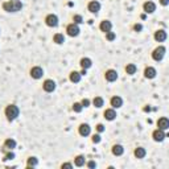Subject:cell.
Instances as JSON below:
<instances>
[{"instance_id": "6da1fadb", "label": "cell", "mask_w": 169, "mask_h": 169, "mask_svg": "<svg viewBox=\"0 0 169 169\" xmlns=\"http://www.w3.org/2000/svg\"><path fill=\"white\" fill-rule=\"evenodd\" d=\"M3 8L7 12H19L23 8V4L20 0H10V1L3 3Z\"/></svg>"}, {"instance_id": "7a4b0ae2", "label": "cell", "mask_w": 169, "mask_h": 169, "mask_svg": "<svg viewBox=\"0 0 169 169\" xmlns=\"http://www.w3.org/2000/svg\"><path fill=\"white\" fill-rule=\"evenodd\" d=\"M19 114H20V110L15 105H10L7 108H5V116H7V119L10 121H13L17 116H19Z\"/></svg>"}, {"instance_id": "3957f363", "label": "cell", "mask_w": 169, "mask_h": 169, "mask_svg": "<svg viewBox=\"0 0 169 169\" xmlns=\"http://www.w3.org/2000/svg\"><path fill=\"white\" fill-rule=\"evenodd\" d=\"M165 52H167V50H165V48L164 46H157V48L153 50V53H152V58L155 61H161L162 58H164V56H165Z\"/></svg>"}, {"instance_id": "277c9868", "label": "cell", "mask_w": 169, "mask_h": 169, "mask_svg": "<svg viewBox=\"0 0 169 169\" xmlns=\"http://www.w3.org/2000/svg\"><path fill=\"white\" fill-rule=\"evenodd\" d=\"M66 32H67V34H69L70 37L78 36V34H79V26H78V24H74V23H73V24L67 25Z\"/></svg>"}, {"instance_id": "5b68a950", "label": "cell", "mask_w": 169, "mask_h": 169, "mask_svg": "<svg viewBox=\"0 0 169 169\" xmlns=\"http://www.w3.org/2000/svg\"><path fill=\"white\" fill-rule=\"evenodd\" d=\"M45 23H46V25L48 26H57L58 25V17L56 16V15H53V13H50L48 15V16L45 17Z\"/></svg>"}, {"instance_id": "8992f818", "label": "cell", "mask_w": 169, "mask_h": 169, "mask_svg": "<svg viewBox=\"0 0 169 169\" xmlns=\"http://www.w3.org/2000/svg\"><path fill=\"white\" fill-rule=\"evenodd\" d=\"M42 75H44V70H42V67H40V66H34V67H32V69H31V77H32V78H34V79H40Z\"/></svg>"}, {"instance_id": "52a82bcc", "label": "cell", "mask_w": 169, "mask_h": 169, "mask_svg": "<svg viewBox=\"0 0 169 169\" xmlns=\"http://www.w3.org/2000/svg\"><path fill=\"white\" fill-rule=\"evenodd\" d=\"M42 87L46 93H52V91L56 90V82L53 81V79H46V81L44 82Z\"/></svg>"}, {"instance_id": "ba28073f", "label": "cell", "mask_w": 169, "mask_h": 169, "mask_svg": "<svg viewBox=\"0 0 169 169\" xmlns=\"http://www.w3.org/2000/svg\"><path fill=\"white\" fill-rule=\"evenodd\" d=\"M152 136H153V140H155V141H162L165 138H167L165 132L162 131V129H159V128H157L156 131H153Z\"/></svg>"}, {"instance_id": "9c48e42d", "label": "cell", "mask_w": 169, "mask_h": 169, "mask_svg": "<svg viewBox=\"0 0 169 169\" xmlns=\"http://www.w3.org/2000/svg\"><path fill=\"white\" fill-rule=\"evenodd\" d=\"M157 127H159V129L167 131V129H169V120L167 118H161V119H159V121H157Z\"/></svg>"}, {"instance_id": "30bf717a", "label": "cell", "mask_w": 169, "mask_h": 169, "mask_svg": "<svg viewBox=\"0 0 169 169\" xmlns=\"http://www.w3.org/2000/svg\"><path fill=\"white\" fill-rule=\"evenodd\" d=\"M105 77H106V79H107L108 82H114V81H116V79H118V73L115 72V70L110 69V70L106 72Z\"/></svg>"}, {"instance_id": "8fae6325", "label": "cell", "mask_w": 169, "mask_h": 169, "mask_svg": "<svg viewBox=\"0 0 169 169\" xmlns=\"http://www.w3.org/2000/svg\"><path fill=\"white\" fill-rule=\"evenodd\" d=\"M144 75H145V78H148V79H153L156 77V69L152 66H148L147 69L144 70Z\"/></svg>"}, {"instance_id": "7c38bea8", "label": "cell", "mask_w": 169, "mask_h": 169, "mask_svg": "<svg viewBox=\"0 0 169 169\" xmlns=\"http://www.w3.org/2000/svg\"><path fill=\"white\" fill-rule=\"evenodd\" d=\"M155 40L159 41V42H162V41L167 40V32L164 31V29H160V31H157L155 33Z\"/></svg>"}, {"instance_id": "4fadbf2b", "label": "cell", "mask_w": 169, "mask_h": 169, "mask_svg": "<svg viewBox=\"0 0 169 169\" xmlns=\"http://www.w3.org/2000/svg\"><path fill=\"white\" fill-rule=\"evenodd\" d=\"M99 28H100V31H102V32H105V33H107V32L111 31L112 24H111V21H108V20H103V21L100 23Z\"/></svg>"}, {"instance_id": "5bb4252c", "label": "cell", "mask_w": 169, "mask_h": 169, "mask_svg": "<svg viewBox=\"0 0 169 169\" xmlns=\"http://www.w3.org/2000/svg\"><path fill=\"white\" fill-rule=\"evenodd\" d=\"M143 8H144V11H145L147 13H153V12L156 11V5H155V3H153V1H147V3H144Z\"/></svg>"}, {"instance_id": "9a60e30c", "label": "cell", "mask_w": 169, "mask_h": 169, "mask_svg": "<svg viewBox=\"0 0 169 169\" xmlns=\"http://www.w3.org/2000/svg\"><path fill=\"white\" fill-rule=\"evenodd\" d=\"M110 103H111V106L114 108H119V107H121V105H123V99H121L120 97H112Z\"/></svg>"}, {"instance_id": "2e32d148", "label": "cell", "mask_w": 169, "mask_h": 169, "mask_svg": "<svg viewBox=\"0 0 169 169\" xmlns=\"http://www.w3.org/2000/svg\"><path fill=\"white\" fill-rule=\"evenodd\" d=\"M89 11L91 13H98L100 11V4L98 1H90L89 3Z\"/></svg>"}, {"instance_id": "e0dca14e", "label": "cell", "mask_w": 169, "mask_h": 169, "mask_svg": "<svg viewBox=\"0 0 169 169\" xmlns=\"http://www.w3.org/2000/svg\"><path fill=\"white\" fill-rule=\"evenodd\" d=\"M79 135L81 136H89L90 135V126L89 124H81L79 126Z\"/></svg>"}, {"instance_id": "ac0fdd59", "label": "cell", "mask_w": 169, "mask_h": 169, "mask_svg": "<svg viewBox=\"0 0 169 169\" xmlns=\"http://www.w3.org/2000/svg\"><path fill=\"white\" fill-rule=\"evenodd\" d=\"M105 118L107 120H114L115 118H116V112H115V110L114 108H108V110H106L105 111Z\"/></svg>"}, {"instance_id": "d6986e66", "label": "cell", "mask_w": 169, "mask_h": 169, "mask_svg": "<svg viewBox=\"0 0 169 169\" xmlns=\"http://www.w3.org/2000/svg\"><path fill=\"white\" fill-rule=\"evenodd\" d=\"M133 155L138 157V159H144L145 155H147V151H145L143 147H139V148H136V149L133 151Z\"/></svg>"}, {"instance_id": "ffe728a7", "label": "cell", "mask_w": 169, "mask_h": 169, "mask_svg": "<svg viewBox=\"0 0 169 169\" xmlns=\"http://www.w3.org/2000/svg\"><path fill=\"white\" fill-rule=\"evenodd\" d=\"M123 152H124L123 145H120V144H115L114 147H112V153H114L115 156H121V155H123Z\"/></svg>"}, {"instance_id": "44dd1931", "label": "cell", "mask_w": 169, "mask_h": 169, "mask_svg": "<svg viewBox=\"0 0 169 169\" xmlns=\"http://www.w3.org/2000/svg\"><path fill=\"white\" fill-rule=\"evenodd\" d=\"M81 73L78 72H72L70 73V81L73 82V83H78L79 81H81Z\"/></svg>"}, {"instance_id": "7402d4cb", "label": "cell", "mask_w": 169, "mask_h": 169, "mask_svg": "<svg viewBox=\"0 0 169 169\" xmlns=\"http://www.w3.org/2000/svg\"><path fill=\"white\" fill-rule=\"evenodd\" d=\"M79 64H81L82 69H86V70H87L89 67H91V65H93V62H91V60H90V58L85 57V58H82V60H81V62H79Z\"/></svg>"}, {"instance_id": "603a6c76", "label": "cell", "mask_w": 169, "mask_h": 169, "mask_svg": "<svg viewBox=\"0 0 169 169\" xmlns=\"http://www.w3.org/2000/svg\"><path fill=\"white\" fill-rule=\"evenodd\" d=\"M4 147L5 148H8V149H13V148H16V141L13 140V139H7L5 140V143H4Z\"/></svg>"}, {"instance_id": "cb8c5ba5", "label": "cell", "mask_w": 169, "mask_h": 169, "mask_svg": "<svg viewBox=\"0 0 169 169\" xmlns=\"http://www.w3.org/2000/svg\"><path fill=\"white\" fill-rule=\"evenodd\" d=\"M85 156H82V155H79V156H77L75 159H74V164L77 165V167H82V165H85Z\"/></svg>"}, {"instance_id": "d4e9b609", "label": "cell", "mask_w": 169, "mask_h": 169, "mask_svg": "<svg viewBox=\"0 0 169 169\" xmlns=\"http://www.w3.org/2000/svg\"><path fill=\"white\" fill-rule=\"evenodd\" d=\"M53 41H54L56 44H58V45L64 44V42H65V37H64V34H61V33L54 34V37H53Z\"/></svg>"}, {"instance_id": "484cf974", "label": "cell", "mask_w": 169, "mask_h": 169, "mask_svg": "<svg viewBox=\"0 0 169 169\" xmlns=\"http://www.w3.org/2000/svg\"><path fill=\"white\" fill-rule=\"evenodd\" d=\"M103 103H105V102H103V98H100V97H95V98L93 99V105L95 106L97 108H100V107H102Z\"/></svg>"}, {"instance_id": "4316f807", "label": "cell", "mask_w": 169, "mask_h": 169, "mask_svg": "<svg viewBox=\"0 0 169 169\" xmlns=\"http://www.w3.org/2000/svg\"><path fill=\"white\" fill-rule=\"evenodd\" d=\"M126 72H127V74H129V75H133V74L136 73V66L133 64H128L126 66Z\"/></svg>"}, {"instance_id": "83f0119b", "label": "cell", "mask_w": 169, "mask_h": 169, "mask_svg": "<svg viewBox=\"0 0 169 169\" xmlns=\"http://www.w3.org/2000/svg\"><path fill=\"white\" fill-rule=\"evenodd\" d=\"M37 164H38V160L36 159V157H29V159H28V168L36 167Z\"/></svg>"}, {"instance_id": "f1b7e54d", "label": "cell", "mask_w": 169, "mask_h": 169, "mask_svg": "<svg viewBox=\"0 0 169 169\" xmlns=\"http://www.w3.org/2000/svg\"><path fill=\"white\" fill-rule=\"evenodd\" d=\"M73 21H74V24H82V23H83V19H82L81 15H75V16L73 17Z\"/></svg>"}, {"instance_id": "f546056e", "label": "cell", "mask_w": 169, "mask_h": 169, "mask_svg": "<svg viewBox=\"0 0 169 169\" xmlns=\"http://www.w3.org/2000/svg\"><path fill=\"white\" fill-rule=\"evenodd\" d=\"M82 108H83V106H82L81 103H74V105H73L74 112H81V111H82Z\"/></svg>"}, {"instance_id": "4dcf8cb0", "label": "cell", "mask_w": 169, "mask_h": 169, "mask_svg": "<svg viewBox=\"0 0 169 169\" xmlns=\"http://www.w3.org/2000/svg\"><path fill=\"white\" fill-rule=\"evenodd\" d=\"M115 37H116V34L114 33V32H107V33H106V38H107L108 41H114L115 40Z\"/></svg>"}, {"instance_id": "1f68e13d", "label": "cell", "mask_w": 169, "mask_h": 169, "mask_svg": "<svg viewBox=\"0 0 169 169\" xmlns=\"http://www.w3.org/2000/svg\"><path fill=\"white\" fill-rule=\"evenodd\" d=\"M93 143H95V144L100 143V135H94L93 136Z\"/></svg>"}, {"instance_id": "d6a6232c", "label": "cell", "mask_w": 169, "mask_h": 169, "mask_svg": "<svg viewBox=\"0 0 169 169\" xmlns=\"http://www.w3.org/2000/svg\"><path fill=\"white\" fill-rule=\"evenodd\" d=\"M12 159H15V153H13V152L7 153V155H5V157H4V160H12Z\"/></svg>"}, {"instance_id": "836d02e7", "label": "cell", "mask_w": 169, "mask_h": 169, "mask_svg": "<svg viewBox=\"0 0 169 169\" xmlns=\"http://www.w3.org/2000/svg\"><path fill=\"white\" fill-rule=\"evenodd\" d=\"M81 105L83 106V107H89V106H90V100H89V99H83L81 102Z\"/></svg>"}, {"instance_id": "e575fe53", "label": "cell", "mask_w": 169, "mask_h": 169, "mask_svg": "<svg viewBox=\"0 0 169 169\" xmlns=\"http://www.w3.org/2000/svg\"><path fill=\"white\" fill-rule=\"evenodd\" d=\"M87 167L91 168V169H93V168H97V162H95V161H89V162H87Z\"/></svg>"}, {"instance_id": "d590c367", "label": "cell", "mask_w": 169, "mask_h": 169, "mask_svg": "<svg viewBox=\"0 0 169 169\" xmlns=\"http://www.w3.org/2000/svg\"><path fill=\"white\" fill-rule=\"evenodd\" d=\"M133 29H135L136 32H140L141 29H143V26H141V24H135L133 25Z\"/></svg>"}, {"instance_id": "8d00e7d4", "label": "cell", "mask_w": 169, "mask_h": 169, "mask_svg": "<svg viewBox=\"0 0 169 169\" xmlns=\"http://www.w3.org/2000/svg\"><path fill=\"white\" fill-rule=\"evenodd\" d=\"M97 131L98 132H103V131H105V126H103V124H98V126H97Z\"/></svg>"}, {"instance_id": "74e56055", "label": "cell", "mask_w": 169, "mask_h": 169, "mask_svg": "<svg viewBox=\"0 0 169 169\" xmlns=\"http://www.w3.org/2000/svg\"><path fill=\"white\" fill-rule=\"evenodd\" d=\"M62 169H64V168H67V169H72L73 168V165L72 164H70V162H65V164H62V167H61Z\"/></svg>"}, {"instance_id": "f35d334b", "label": "cell", "mask_w": 169, "mask_h": 169, "mask_svg": "<svg viewBox=\"0 0 169 169\" xmlns=\"http://www.w3.org/2000/svg\"><path fill=\"white\" fill-rule=\"evenodd\" d=\"M160 4H161V5H168L169 0H160Z\"/></svg>"}]
</instances>
